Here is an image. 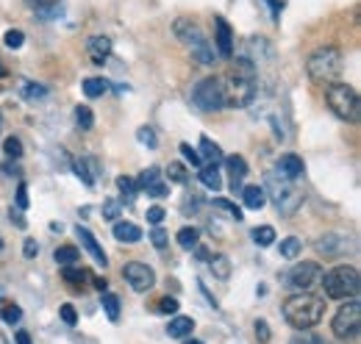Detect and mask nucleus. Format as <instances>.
<instances>
[{
	"instance_id": "1",
	"label": "nucleus",
	"mask_w": 361,
	"mask_h": 344,
	"mask_svg": "<svg viewBox=\"0 0 361 344\" xmlns=\"http://www.w3.org/2000/svg\"><path fill=\"white\" fill-rule=\"evenodd\" d=\"M259 67L253 59L239 56L233 61V70L223 75V86H226V109H245L256 100L259 94V84H256Z\"/></svg>"
},
{
	"instance_id": "2",
	"label": "nucleus",
	"mask_w": 361,
	"mask_h": 344,
	"mask_svg": "<svg viewBox=\"0 0 361 344\" xmlns=\"http://www.w3.org/2000/svg\"><path fill=\"white\" fill-rule=\"evenodd\" d=\"M325 314V297H317L312 292H298L283 302V317L295 331H312L319 325Z\"/></svg>"
},
{
	"instance_id": "3",
	"label": "nucleus",
	"mask_w": 361,
	"mask_h": 344,
	"mask_svg": "<svg viewBox=\"0 0 361 344\" xmlns=\"http://www.w3.org/2000/svg\"><path fill=\"white\" fill-rule=\"evenodd\" d=\"M342 67H345L342 50L334 47V44H325V47L314 50V53L309 56V61H306L309 78H312L314 84H322V86L334 84V81L342 75Z\"/></svg>"
},
{
	"instance_id": "4",
	"label": "nucleus",
	"mask_w": 361,
	"mask_h": 344,
	"mask_svg": "<svg viewBox=\"0 0 361 344\" xmlns=\"http://www.w3.org/2000/svg\"><path fill=\"white\" fill-rule=\"evenodd\" d=\"M319 283L325 289V297H331V300L359 297V289H361L359 269L350 266V264H342V266H334V269L322 272V281Z\"/></svg>"
},
{
	"instance_id": "5",
	"label": "nucleus",
	"mask_w": 361,
	"mask_h": 344,
	"mask_svg": "<svg viewBox=\"0 0 361 344\" xmlns=\"http://www.w3.org/2000/svg\"><path fill=\"white\" fill-rule=\"evenodd\" d=\"M325 103H328V109H331L339 120H345V123H350V125H356L361 120L359 92L350 84H328L325 86Z\"/></svg>"
},
{
	"instance_id": "6",
	"label": "nucleus",
	"mask_w": 361,
	"mask_h": 344,
	"mask_svg": "<svg viewBox=\"0 0 361 344\" xmlns=\"http://www.w3.org/2000/svg\"><path fill=\"white\" fill-rule=\"evenodd\" d=\"M176 37L192 50V56H195L200 64H212V61H214V53H217V50H214V44L206 39V34L200 31L197 23H192V20H178V23H176Z\"/></svg>"
},
{
	"instance_id": "7",
	"label": "nucleus",
	"mask_w": 361,
	"mask_h": 344,
	"mask_svg": "<svg viewBox=\"0 0 361 344\" xmlns=\"http://www.w3.org/2000/svg\"><path fill=\"white\" fill-rule=\"evenodd\" d=\"M192 103H195L200 111H206V114L226 109V86H223V75H209V78H203L200 84L192 89Z\"/></svg>"
},
{
	"instance_id": "8",
	"label": "nucleus",
	"mask_w": 361,
	"mask_h": 344,
	"mask_svg": "<svg viewBox=\"0 0 361 344\" xmlns=\"http://www.w3.org/2000/svg\"><path fill=\"white\" fill-rule=\"evenodd\" d=\"M361 331V302L359 297H348L331 319V333L336 339H356Z\"/></svg>"
},
{
	"instance_id": "9",
	"label": "nucleus",
	"mask_w": 361,
	"mask_h": 344,
	"mask_svg": "<svg viewBox=\"0 0 361 344\" xmlns=\"http://www.w3.org/2000/svg\"><path fill=\"white\" fill-rule=\"evenodd\" d=\"M123 275H126L128 286H131L134 292H139V295L150 292L153 283H156V272H153V266H147V264H142V261H128V264L123 266Z\"/></svg>"
},
{
	"instance_id": "10",
	"label": "nucleus",
	"mask_w": 361,
	"mask_h": 344,
	"mask_svg": "<svg viewBox=\"0 0 361 344\" xmlns=\"http://www.w3.org/2000/svg\"><path fill=\"white\" fill-rule=\"evenodd\" d=\"M286 281L292 283V289L309 292V289H314L317 283L322 281V266H319L317 261H303V264L292 266V272H289V278H286Z\"/></svg>"
},
{
	"instance_id": "11",
	"label": "nucleus",
	"mask_w": 361,
	"mask_h": 344,
	"mask_svg": "<svg viewBox=\"0 0 361 344\" xmlns=\"http://www.w3.org/2000/svg\"><path fill=\"white\" fill-rule=\"evenodd\" d=\"M275 209H278V214L281 216H292L300 206H303V192L298 189V186H292V180L286 183V186H281V189H275Z\"/></svg>"
},
{
	"instance_id": "12",
	"label": "nucleus",
	"mask_w": 361,
	"mask_h": 344,
	"mask_svg": "<svg viewBox=\"0 0 361 344\" xmlns=\"http://www.w3.org/2000/svg\"><path fill=\"white\" fill-rule=\"evenodd\" d=\"M214 50H217V56H223V59H231L233 56V31H231V25H228V20L223 17H217L214 20Z\"/></svg>"
},
{
	"instance_id": "13",
	"label": "nucleus",
	"mask_w": 361,
	"mask_h": 344,
	"mask_svg": "<svg viewBox=\"0 0 361 344\" xmlns=\"http://www.w3.org/2000/svg\"><path fill=\"white\" fill-rule=\"evenodd\" d=\"M75 236L81 239V245H84V250H87V253H90L92 258H94V264H97V266H106V264H109V256L103 253V247H100V242H97V239L92 236V231H90V228H84V225H78V228H75Z\"/></svg>"
},
{
	"instance_id": "14",
	"label": "nucleus",
	"mask_w": 361,
	"mask_h": 344,
	"mask_svg": "<svg viewBox=\"0 0 361 344\" xmlns=\"http://www.w3.org/2000/svg\"><path fill=\"white\" fill-rule=\"evenodd\" d=\"M317 250L322 256H339V253L348 250V236H342V233H325V236L317 239Z\"/></svg>"
},
{
	"instance_id": "15",
	"label": "nucleus",
	"mask_w": 361,
	"mask_h": 344,
	"mask_svg": "<svg viewBox=\"0 0 361 344\" xmlns=\"http://www.w3.org/2000/svg\"><path fill=\"white\" fill-rule=\"evenodd\" d=\"M87 56L92 59V64L103 67L106 59L111 56V39L109 37H92L90 42H87Z\"/></svg>"
},
{
	"instance_id": "16",
	"label": "nucleus",
	"mask_w": 361,
	"mask_h": 344,
	"mask_svg": "<svg viewBox=\"0 0 361 344\" xmlns=\"http://www.w3.org/2000/svg\"><path fill=\"white\" fill-rule=\"evenodd\" d=\"M242 200H245V209L259 211V209H264V206H267V192H264V186L250 183V186H245V189H242Z\"/></svg>"
},
{
	"instance_id": "17",
	"label": "nucleus",
	"mask_w": 361,
	"mask_h": 344,
	"mask_svg": "<svg viewBox=\"0 0 361 344\" xmlns=\"http://www.w3.org/2000/svg\"><path fill=\"white\" fill-rule=\"evenodd\" d=\"M278 170L283 172V178H286V180H298V178L303 175V159H300V156H295V153H286V156H281Z\"/></svg>"
},
{
	"instance_id": "18",
	"label": "nucleus",
	"mask_w": 361,
	"mask_h": 344,
	"mask_svg": "<svg viewBox=\"0 0 361 344\" xmlns=\"http://www.w3.org/2000/svg\"><path fill=\"white\" fill-rule=\"evenodd\" d=\"M192 331H195V319L192 317H173L170 325H167L170 339H186V336H192Z\"/></svg>"
},
{
	"instance_id": "19",
	"label": "nucleus",
	"mask_w": 361,
	"mask_h": 344,
	"mask_svg": "<svg viewBox=\"0 0 361 344\" xmlns=\"http://www.w3.org/2000/svg\"><path fill=\"white\" fill-rule=\"evenodd\" d=\"M61 278L75 289V292H81V286L90 281V272L84 269V266H75V264H67L64 269H61Z\"/></svg>"
},
{
	"instance_id": "20",
	"label": "nucleus",
	"mask_w": 361,
	"mask_h": 344,
	"mask_svg": "<svg viewBox=\"0 0 361 344\" xmlns=\"http://www.w3.org/2000/svg\"><path fill=\"white\" fill-rule=\"evenodd\" d=\"M114 239H117V242H128V245H131V242H139V239H142V228L134 225V222H120V219H117V222H114Z\"/></svg>"
},
{
	"instance_id": "21",
	"label": "nucleus",
	"mask_w": 361,
	"mask_h": 344,
	"mask_svg": "<svg viewBox=\"0 0 361 344\" xmlns=\"http://www.w3.org/2000/svg\"><path fill=\"white\" fill-rule=\"evenodd\" d=\"M226 167H228V175H231V186H233V189H239V186H242V178L247 175V164H245V159H242V156H228Z\"/></svg>"
},
{
	"instance_id": "22",
	"label": "nucleus",
	"mask_w": 361,
	"mask_h": 344,
	"mask_svg": "<svg viewBox=\"0 0 361 344\" xmlns=\"http://www.w3.org/2000/svg\"><path fill=\"white\" fill-rule=\"evenodd\" d=\"M197 153H200V159L209 161V164H220V161H223V150H220V145L212 142L209 136H200V147H197Z\"/></svg>"
},
{
	"instance_id": "23",
	"label": "nucleus",
	"mask_w": 361,
	"mask_h": 344,
	"mask_svg": "<svg viewBox=\"0 0 361 344\" xmlns=\"http://www.w3.org/2000/svg\"><path fill=\"white\" fill-rule=\"evenodd\" d=\"M200 183L212 192H220L223 189V178H220V167L217 164H203L200 167Z\"/></svg>"
},
{
	"instance_id": "24",
	"label": "nucleus",
	"mask_w": 361,
	"mask_h": 344,
	"mask_svg": "<svg viewBox=\"0 0 361 344\" xmlns=\"http://www.w3.org/2000/svg\"><path fill=\"white\" fill-rule=\"evenodd\" d=\"M209 269H212V275L214 278H220V281H228L231 278V258L228 256H212L209 258Z\"/></svg>"
},
{
	"instance_id": "25",
	"label": "nucleus",
	"mask_w": 361,
	"mask_h": 344,
	"mask_svg": "<svg viewBox=\"0 0 361 344\" xmlns=\"http://www.w3.org/2000/svg\"><path fill=\"white\" fill-rule=\"evenodd\" d=\"M100 302H103L106 317H109L111 322H117V319H120V297L111 295V292H100Z\"/></svg>"
},
{
	"instance_id": "26",
	"label": "nucleus",
	"mask_w": 361,
	"mask_h": 344,
	"mask_svg": "<svg viewBox=\"0 0 361 344\" xmlns=\"http://www.w3.org/2000/svg\"><path fill=\"white\" fill-rule=\"evenodd\" d=\"M53 258H56V264H59V266H67V264H78L81 253H78V247L64 245V247H59V250L53 253Z\"/></svg>"
},
{
	"instance_id": "27",
	"label": "nucleus",
	"mask_w": 361,
	"mask_h": 344,
	"mask_svg": "<svg viewBox=\"0 0 361 344\" xmlns=\"http://www.w3.org/2000/svg\"><path fill=\"white\" fill-rule=\"evenodd\" d=\"M73 172L84 180V186H87V189L94 186V175H92L90 167H87V159H84V156H75V159H73Z\"/></svg>"
},
{
	"instance_id": "28",
	"label": "nucleus",
	"mask_w": 361,
	"mask_h": 344,
	"mask_svg": "<svg viewBox=\"0 0 361 344\" xmlns=\"http://www.w3.org/2000/svg\"><path fill=\"white\" fill-rule=\"evenodd\" d=\"M281 256L283 258H298L300 256V250H303V242L298 239V236H286V239H281Z\"/></svg>"
},
{
	"instance_id": "29",
	"label": "nucleus",
	"mask_w": 361,
	"mask_h": 344,
	"mask_svg": "<svg viewBox=\"0 0 361 344\" xmlns=\"http://www.w3.org/2000/svg\"><path fill=\"white\" fill-rule=\"evenodd\" d=\"M197 239H200V233H197V228H180L178 231V245L183 250H195V245H197Z\"/></svg>"
},
{
	"instance_id": "30",
	"label": "nucleus",
	"mask_w": 361,
	"mask_h": 344,
	"mask_svg": "<svg viewBox=\"0 0 361 344\" xmlns=\"http://www.w3.org/2000/svg\"><path fill=\"white\" fill-rule=\"evenodd\" d=\"M253 242H256L259 247H270V245H275V231H272L270 225L256 228V231H253Z\"/></svg>"
},
{
	"instance_id": "31",
	"label": "nucleus",
	"mask_w": 361,
	"mask_h": 344,
	"mask_svg": "<svg viewBox=\"0 0 361 344\" xmlns=\"http://www.w3.org/2000/svg\"><path fill=\"white\" fill-rule=\"evenodd\" d=\"M106 89H109V81H106V78H87V81H84V94H87V97H100Z\"/></svg>"
},
{
	"instance_id": "32",
	"label": "nucleus",
	"mask_w": 361,
	"mask_h": 344,
	"mask_svg": "<svg viewBox=\"0 0 361 344\" xmlns=\"http://www.w3.org/2000/svg\"><path fill=\"white\" fill-rule=\"evenodd\" d=\"M75 123L84 130H90L94 125V114H92L90 106H75Z\"/></svg>"
},
{
	"instance_id": "33",
	"label": "nucleus",
	"mask_w": 361,
	"mask_h": 344,
	"mask_svg": "<svg viewBox=\"0 0 361 344\" xmlns=\"http://www.w3.org/2000/svg\"><path fill=\"white\" fill-rule=\"evenodd\" d=\"M3 153H6L8 159H14V161H17V159L23 156V142H20L17 136H8V139L3 142Z\"/></svg>"
},
{
	"instance_id": "34",
	"label": "nucleus",
	"mask_w": 361,
	"mask_h": 344,
	"mask_svg": "<svg viewBox=\"0 0 361 344\" xmlns=\"http://www.w3.org/2000/svg\"><path fill=\"white\" fill-rule=\"evenodd\" d=\"M156 180H161V170H159V167H150V170H145L139 175L136 186H139V189H147V186H153Z\"/></svg>"
},
{
	"instance_id": "35",
	"label": "nucleus",
	"mask_w": 361,
	"mask_h": 344,
	"mask_svg": "<svg viewBox=\"0 0 361 344\" xmlns=\"http://www.w3.org/2000/svg\"><path fill=\"white\" fill-rule=\"evenodd\" d=\"M117 186H120V192H126V200H128V203L134 200L136 189H139L134 178H128V175H120V178H117Z\"/></svg>"
},
{
	"instance_id": "36",
	"label": "nucleus",
	"mask_w": 361,
	"mask_h": 344,
	"mask_svg": "<svg viewBox=\"0 0 361 344\" xmlns=\"http://www.w3.org/2000/svg\"><path fill=\"white\" fill-rule=\"evenodd\" d=\"M167 175H170V180H173V183H186V180H189V172H186V167L178 164V161H170Z\"/></svg>"
},
{
	"instance_id": "37",
	"label": "nucleus",
	"mask_w": 361,
	"mask_h": 344,
	"mask_svg": "<svg viewBox=\"0 0 361 344\" xmlns=\"http://www.w3.org/2000/svg\"><path fill=\"white\" fill-rule=\"evenodd\" d=\"M180 156H183V159H186V161H189L192 167H197V170L203 167V159H200V153H197V150H195L192 145H186V142L180 145Z\"/></svg>"
},
{
	"instance_id": "38",
	"label": "nucleus",
	"mask_w": 361,
	"mask_h": 344,
	"mask_svg": "<svg viewBox=\"0 0 361 344\" xmlns=\"http://www.w3.org/2000/svg\"><path fill=\"white\" fill-rule=\"evenodd\" d=\"M217 209H223V211H228V214L233 216L236 222H242V209L236 206V203H231V200H226V197H217V200H212Z\"/></svg>"
},
{
	"instance_id": "39",
	"label": "nucleus",
	"mask_w": 361,
	"mask_h": 344,
	"mask_svg": "<svg viewBox=\"0 0 361 344\" xmlns=\"http://www.w3.org/2000/svg\"><path fill=\"white\" fill-rule=\"evenodd\" d=\"M136 139H139L142 145H147L150 150H156V147H159V139H156V133H153V128H147V125H142V128L136 130Z\"/></svg>"
},
{
	"instance_id": "40",
	"label": "nucleus",
	"mask_w": 361,
	"mask_h": 344,
	"mask_svg": "<svg viewBox=\"0 0 361 344\" xmlns=\"http://www.w3.org/2000/svg\"><path fill=\"white\" fill-rule=\"evenodd\" d=\"M3 42H6V47H11V50H20L23 42H25V34H23V31H17V28H11V31H6Z\"/></svg>"
},
{
	"instance_id": "41",
	"label": "nucleus",
	"mask_w": 361,
	"mask_h": 344,
	"mask_svg": "<svg viewBox=\"0 0 361 344\" xmlns=\"http://www.w3.org/2000/svg\"><path fill=\"white\" fill-rule=\"evenodd\" d=\"M120 211H123V203H120V200H106V203H103V216H106L109 222H117V219H120Z\"/></svg>"
},
{
	"instance_id": "42",
	"label": "nucleus",
	"mask_w": 361,
	"mask_h": 344,
	"mask_svg": "<svg viewBox=\"0 0 361 344\" xmlns=\"http://www.w3.org/2000/svg\"><path fill=\"white\" fill-rule=\"evenodd\" d=\"M0 317H3V322H8V325H17V322L23 319V308H20V305H6V308L0 311Z\"/></svg>"
},
{
	"instance_id": "43",
	"label": "nucleus",
	"mask_w": 361,
	"mask_h": 344,
	"mask_svg": "<svg viewBox=\"0 0 361 344\" xmlns=\"http://www.w3.org/2000/svg\"><path fill=\"white\" fill-rule=\"evenodd\" d=\"M167 239H170V236H167V231L156 225V228H153V233H150V242H153V247H156V250H164V247H167Z\"/></svg>"
},
{
	"instance_id": "44",
	"label": "nucleus",
	"mask_w": 361,
	"mask_h": 344,
	"mask_svg": "<svg viewBox=\"0 0 361 344\" xmlns=\"http://www.w3.org/2000/svg\"><path fill=\"white\" fill-rule=\"evenodd\" d=\"M289 344H325L319 336H314V333H306V331H300V333H295L292 339H289Z\"/></svg>"
},
{
	"instance_id": "45",
	"label": "nucleus",
	"mask_w": 361,
	"mask_h": 344,
	"mask_svg": "<svg viewBox=\"0 0 361 344\" xmlns=\"http://www.w3.org/2000/svg\"><path fill=\"white\" fill-rule=\"evenodd\" d=\"M23 94H25L28 100H39V97H45V94H47V89L42 84H25Z\"/></svg>"
},
{
	"instance_id": "46",
	"label": "nucleus",
	"mask_w": 361,
	"mask_h": 344,
	"mask_svg": "<svg viewBox=\"0 0 361 344\" xmlns=\"http://www.w3.org/2000/svg\"><path fill=\"white\" fill-rule=\"evenodd\" d=\"M256 339H259V344H267L272 339L270 325H267L264 319H259V322H256Z\"/></svg>"
},
{
	"instance_id": "47",
	"label": "nucleus",
	"mask_w": 361,
	"mask_h": 344,
	"mask_svg": "<svg viewBox=\"0 0 361 344\" xmlns=\"http://www.w3.org/2000/svg\"><path fill=\"white\" fill-rule=\"evenodd\" d=\"M156 308H159V314H176L178 311V300L176 297H161Z\"/></svg>"
},
{
	"instance_id": "48",
	"label": "nucleus",
	"mask_w": 361,
	"mask_h": 344,
	"mask_svg": "<svg viewBox=\"0 0 361 344\" xmlns=\"http://www.w3.org/2000/svg\"><path fill=\"white\" fill-rule=\"evenodd\" d=\"M59 311H61V319H64V322H67V325H70V328H73V325H75V322H78V314H75V308H73V305H70V302H64V305H61V308H59Z\"/></svg>"
},
{
	"instance_id": "49",
	"label": "nucleus",
	"mask_w": 361,
	"mask_h": 344,
	"mask_svg": "<svg viewBox=\"0 0 361 344\" xmlns=\"http://www.w3.org/2000/svg\"><path fill=\"white\" fill-rule=\"evenodd\" d=\"M167 192H170V186L164 180H156L153 186H147V195H153V197H167Z\"/></svg>"
},
{
	"instance_id": "50",
	"label": "nucleus",
	"mask_w": 361,
	"mask_h": 344,
	"mask_svg": "<svg viewBox=\"0 0 361 344\" xmlns=\"http://www.w3.org/2000/svg\"><path fill=\"white\" fill-rule=\"evenodd\" d=\"M17 209H28V186L20 180V186H17Z\"/></svg>"
},
{
	"instance_id": "51",
	"label": "nucleus",
	"mask_w": 361,
	"mask_h": 344,
	"mask_svg": "<svg viewBox=\"0 0 361 344\" xmlns=\"http://www.w3.org/2000/svg\"><path fill=\"white\" fill-rule=\"evenodd\" d=\"M23 256L25 258H37L39 256V245L34 239H25V247H23Z\"/></svg>"
},
{
	"instance_id": "52",
	"label": "nucleus",
	"mask_w": 361,
	"mask_h": 344,
	"mask_svg": "<svg viewBox=\"0 0 361 344\" xmlns=\"http://www.w3.org/2000/svg\"><path fill=\"white\" fill-rule=\"evenodd\" d=\"M161 219H164V209H161V206H153V209H147V222L159 225Z\"/></svg>"
},
{
	"instance_id": "53",
	"label": "nucleus",
	"mask_w": 361,
	"mask_h": 344,
	"mask_svg": "<svg viewBox=\"0 0 361 344\" xmlns=\"http://www.w3.org/2000/svg\"><path fill=\"white\" fill-rule=\"evenodd\" d=\"M267 6H270V11H272V20H278V14H281V8H283V0H267Z\"/></svg>"
},
{
	"instance_id": "54",
	"label": "nucleus",
	"mask_w": 361,
	"mask_h": 344,
	"mask_svg": "<svg viewBox=\"0 0 361 344\" xmlns=\"http://www.w3.org/2000/svg\"><path fill=\"white\" fill-rule=\"evenodd\" d=\"M14 339H17V344H34L31 342V333H28V331H17V333H14Z\"/></svg>"
},
{
	"instance_id": "55",
	"label": "nucleus",
	"mask_w": 361,
	"mask_h": 344,
	"mask_svg": "<svg viewBox=\"0 0 361 344\" xmlns=\"http://www.w3.org/2000/svg\"><path fill=\"white\" fill-rule=\"evenodd\" d=\"M31 3H34V6H37V8L42 11V14H45L47 6H56V0H31Z\"/></svg>"
},
{
	"instance_id": "56",
	"label": "nucleus",
	"mask_w": 361,
	"mask_h": 344,
	"mask_svg": "<svg viewBox=\"0 0 361 344\" xmlns=\"http://www.w3.org/2000/svg\"><path fill=\"white\" fill-rule=\"evenodd\" d=\"M195 256H197V258H203V261H209V258H212V253H209L206 247H200V245H195Z\"/></svg>"
},
{
	"instance_id": "57",
	"label": "nucleus",
	"mask_w": 361,
	"mask_h": 344,
	"mask_svg": "<svg viewBox=\"0 0 361 344\" xmlns=\"http://www.w3.org/2000/svg\"><path fill=\"white\" fill-rule=\"evenodd\" d=\"M11 219H14V222H17V228H25V225H28V222H25V219H23V216H20V214H14V209H11Z\"/></svg>"
},
{
	"instance_id": "58",
	"label": "nucleus",
	"mask_w": 361,
	"mask_h": 344,
	"mask_svg": "<svg viewBox=\"0 0 361 344\" xmlns=\"http://www.w3.org/2000/svg\"><path fill=\"white\" fill-rule=\"evenodd\" d=\"M94 286H97V289H100V292H103V289H109V286H106V281H103V278H94Z\"/></svg>"
},
{
	"instance_id": "59",
	"label": "nucleus",
	"mask_w": 361,
	"mask_h": 344,
	"mask_svg": "<svg viewBox=\"0 0 361 344\" xmlns=\"http://www.w3.org/2000/svg\"><path fill=\"white\" fill-rule=\"evenodd\" d=\"M3 172H8V175H14V172H17V167H14V164H6V167H3Z\"/></svg>"
},
{
	"instance_id": "60",
	"label": "nucleus",
	"mask_w": 361,
	"mask_h": 344,
	"mask_svg": "<svg viewBox=\"0 0 361 344\" xmlns=\"http://www.w3.org/2000/svg\"><path fill=\"white\" fill-rule=\"evenodd\" d=\"M183 344H203V342H200V339H186Z\"/></svg>"
},
{
	"instance_id": "61",
	"label": "nucleus",
	"mask_w": 361,
	"mask_h": 344,
	"mask_svg": "<svg viewBox=\"0 0 361 344\" xmlns=\"http://www.w3.org/2000/svg\"><path fill=\"white\" fill-rule=\"evenodd\" d=\"M3 75H6V64L0 61V78H3Z\"/></svg>"
},
{
	"instance_id": "62",
	"label": "nucleus",
	"mask_w": 361,
	"mask_h": 344,
	"mask_svg": "<svg viewBox=\"0 0 361 344\" xmlns=\"http://www.w3.org/2000/svg\"><path fill=\"white\" fill-rule=\"evenodd\" d=\"M0 247H3V239H0Z\"/></svg>"
}]
</instances>
